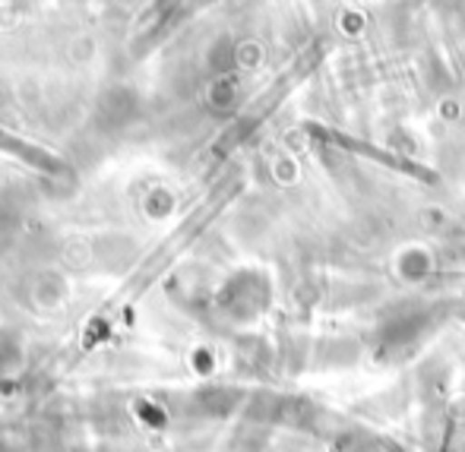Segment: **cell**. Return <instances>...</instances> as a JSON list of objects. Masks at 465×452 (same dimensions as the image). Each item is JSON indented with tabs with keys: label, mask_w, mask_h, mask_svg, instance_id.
<instances>
[{
	"label": "cell",
	"mask_w": 465,
	"mask_h": 452,
	"mask_svg": "<svg viewBox=\"0 0 465 452\" xmlns=\"http://www.w3.org/2000/svg\"><path fill=\"white\" fill-rule=\"evenodd\" d=\"M0 149L10 152V155H16V159H23L25 165L38 168V172H45V174H70L67 165H64L57 155L45 152V149L32 146V142H25V140H16V136L4 133V130H0Z\"/></svg>",
	"instance_id": "obj_1"
}]
</instances>
